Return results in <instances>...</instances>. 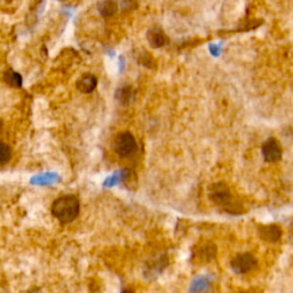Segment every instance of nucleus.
<instances>
[{"label": "nucleus", "instance_id": "obj_1", "mask_svg": "<svg viewBox=\"0 0 293 293\" xmlns=\"http://www.w3.org/2000/svg\"><path fill=\"white\" fill-rule=\"evenodd\" d=\"M80 203L75 195H63L57 197L52 204V214L61 224H70L75 221L79 214Z\"/></svg>", "mask_w": 293, "mask_h": 293}, {"label": "nucleus", "instance_id": "obj_2", "mask_svg": "<svg viewBox=\"0 0 293 293\" xmlns=\"http://www.w3.org/2000/svg\"><path fill=\"white\" fill-rule=\"evenodd\" d=\"M210 197L217 205L224 208L227 212L232 214H241L244 212L242 203L233 196L228 185L224 182L212 184L210 189Z\"/></svg>", "mask_w": 293, "mask_h": 293}, {"label": "nucleus", "instance_id": "obj_3", "mask_svg": "<svg viewBox=\"0 0 293 293\" xmlns=\"http://www.w3.org/2000/svg\"><path fill=\"white\" fill-rule=\"evenodd\" d=\"M114 150L122 158H130L138 151L137 140L130 132H121L114 140Z\"/></svg>", "mask_w": 293, "mask_h": 293}, {"label": "nucleus", "instance_id": "obj_4", "mask_svg": "<svg viewBox=\"0 0 293 293\" xmlns=\"http://www.w3.org/2000/svg\"><path fill=\"white\" fill-rule=\"evenodd\" d=\"M257 259L251 253H239L232 260V268L236 274H247L257 267Z\"/></svg>", "mask_w": 293, "mask_h": 293}, {"label": "nucleus", "instance_id": "obj_5", "mask_svg": "<svg viewBox=\"0 0 293 293\" xmlns=\"http://www.w3.org/2000/svg\"><path fill=\"white\" fill-rule=\"evenodd\" d=\"M262 155L266 162H277L282 157V147L275 138H269L262 144Z\"/></svg>", "mask_w": 293, "mask_h": 293}, {"label": "nucleus", "instance_id": "obj_6", "mask_svg": "<svg viewBox=\"0 0 293 293\" xmlns=\"http://www.w3.org/2000/svg\"><path fill=\"white\" fill-rule=\"evenodd\" d=\"M258 232H259L260 237H261L263 241L269 242V243L278 242L283 234L280 227L276 224L260 225L258 227Z\"/></svg>", "mask_w": 293, "mask_h": 293}, {"label": "nucleus", "instance_id": "obj_7", "mask_svg": "<svg viewBox=\"0 0 293 293\" xmlns=\"http://www.w3.org/2000/svg\"><path fill=\"white\" fill-rule=\"evenodd\" d=\"M147 39H148V43H149L154 48L163 47L167 44V41H168L167 36L165 35L163 29H160L158 27L151 28L148 30Z\"/></svg>", "mask_w": 293, "mask_h": 293}, {"label": "nucleus", "instance_id": "obj_8", "mask_svg": "<svg viewBox=\"0 0 293 293\" xmlns=\"http://www.w3.org/2000/svg\"><path fill=\"white\" fill-rule=\"evenodd\" d=\"M217 255V246L212 242L204 243L197 247L195 257L201 262H209L216 258Z\"/></svg>", "mask_w": 293, "mask_h": 293}, {"label": "nucleus", "instance_id": "obj_9", "mask_svg": "<svg viewBox=\"0 0 293 293\" xmlns=\"http://www.w3.org/2000/svg\"><path fill=\"white\" fill-rule=\"evenodd\" d=\"M97 86V79L93 75H85L82 76L79 80L77 81V88L84 94L92 93Z\"/></svg>", "mask_w": 293, "mask_h": 293}, {"label": "nucleus", "instance_id": "obj_10", "mask_svg": "<svg viewBox=\"0 0 293 293\" xmlns=\"http://www.w3.org/2000/svg\"><path fill=\"white\" fill-rule=\"evenodd\" d=\"M211 285V280L206 276H197L196 278L192 279L190 285V293H204L209 290Z\"/></svg>", "mask_w": 293, "mask_h": 293}, {"label": "nucleus", "instance_id": "obj_11", "mask_svg": "<svg viewBox=\"0 0 293 293\" xmlns=\"http://www.w3.org/2000/svg\"><path fill=\"white\" fill-rule=\"evenodd\" d=\"M4 81H5L8 86L14 88L22 87L23 84L22 76H21L19 72L14 71L13 69H8L7 71L4 72Z\"/></svg>", "mask_w": 293, "mask_h": 293}, {"label": "nucleus", "instance_id": "obj_12", "mask_svg": "<svg viewBox=\"0 0 293 293\" xmlns=\"http://www.w3.org/2000/svg\"><path fill=\"white\" fill-rule=\"evenodd\" d=\"M118 10L117 3L115 0H102L99 4V13H100L103 18H110Z\"/></svg>", "mask_w": 293, "mask_h": 293}, {"label": "nucleus", "instance_id": "obj_13", "mask_svg": "<svg viewBox=\"0 0 293 293\" xmlns=\"http://www.w3.org/2000/svg\"><path fill=\"white\" fill-rule=\"evenodd\" d=\"M129 174H130V172L127 170L118 171L116 173H114V174L111 176L107 177L103 185H105V187H107V188H111V187H114V185H117L118 183L123 182L124 180H126V177L129 176Z\"/></svg>", "mask_w": 293, "mask_h": 293}, {"label": "nucleus", "instance_id": "obj_14", "mask_svg": "<svg viewBox=\"0 0 293 293\" xmlns=\"http://www.w3.org/2000/svg\"><path fill=\"white\" fill-rule=\"evenodd\" d=\"M132 95H133V89H132L131 86H123V87L117 89L116 94H115V97H116V100L119 103L126 106L131 102Z\"/></svg>", "mask_w": 293, "mask_h": 293}, {"label": "nucleus", "instance_id": "obj_15", "mask_svg": "<svg viewBox=\"0 0 293 293\" xmlns=\"http://www.w3.org/2000/svg\"><path fill=\"white\" fill-rule=\"evenodd\" d=\"M59 181V175L56 173H44V174L37 175L32 177L31 183L43 185V184H52Z\"/></svg>", "mask_w": 293, "mask_h": 293}, {"label": "nucleus", "instance_id": "obj_16", "mask_svg": "<svg viewBox=\"0 0 293 293\" xmlns=\"http://www.w3.org/2000/svg\"><path fill=\"white\" fill-rule=\"evenodd\" d=\"M12 159V148L7 143L0 141V166L6 165Z\"/></svg>", "mask_w": 293, "mask_h": 293}, {"label": "nucleus", "instance_id": "obj_17", "mask_svg": "<svg viewBox=\"0 0 293 293\" xmlns=\"http://www.w3.org/2000/svg\"><path fill=\"white\" fill-rule=\"evenodd\" d=\"M140 63L144 65V67H148V68L151 69L152 65L156 64V62L154 61V59H152L151 56H149L148 53H144L143 55H141V61H140Z\"/></svg>", "mask_w": 293, "mask_h": 293}, {"label": "nucleus", "instance_id": "obj_18", "mask_svg": "<svg viewBox=\"0 0 293 293\" xmlns=\"http://www.w3.org/2000/svg\"><path fill=\"white\" fill-rule=\"evenodd\" d=\"M137 0H123V11L124 8L125 10H133V8L137 6Z\"/></svg>", "mask_w": 293, "mask_h": 293}, {"label": "nucleus", "instance_id": "obj_19", "mask_svg": "<svg viewBox=\"0 0 293 293\" xmlns=\"http://www.w3.org/2000/svg\"><path fill=\"white\" fill-rule=\"evenodd\" d=\"M239 293H257L254 290H247V291H242V292H239Z\"/></svg>", "mask_w": 293, "mask_h": 293}, {"label": "nucleus", "instance_id": "obj_20", "mask_svg": "<svg viewBox=\"0 0 293 293\" xmlns=\"http://www.w3.org/2000/svg\"><path fill=\"white\" fill-rule=\"evenodd\" d=\"M3 127H4V122H3V119H0V132L3 131Z\"/></svg>", "mask_w": 293, "mask_h": 293}, {"label": "nucleus", "instance_id": "obj_21", "mask_svg": "<svg viewBox=\"0 0 293 293\" xmlns=\"http://www.w3.org/2000/svg\"><path fill=\"white\" fill-rule=\"evenodd\" d=\"M291 238H292V242H293V225L291 227Z\"/></svg>", "mask_w": 293, "mask_h": 293}, {"label": "nucleus", "instance_id": "obj_22", "mask_svg": "<svg viewBox=\"0 0 293 293\" xmlns=\"http://www.w3.org/2000/svg\"><path fill=\"white\" fill-rule=\"evenodd\" d=\"M122 293H134V292H132V291H130V290H125V291H123Z\"/></svg>", "mask_w": 293, "mask_h": 293}]
</instances>
